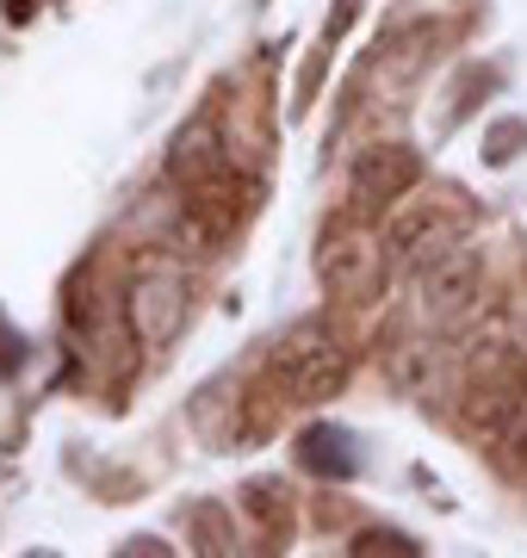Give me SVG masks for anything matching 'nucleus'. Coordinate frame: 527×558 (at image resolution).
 <instances>
[{
	"label": "nucleus",
	"mask_w": 527,
	"mask_h": 558,
	"mask_svg": "<svg viewBox=\"0 0 527 558\" xmlns=\"http://www.w3.org/2000/svg\"><path fill=\"white\" fill-rule=\"evenodd\" d=\"M347 385V341L323 323H305L273 348V391L285 403H329Z\"/></svg>",
	"instance_id": "f257e3e1"
},
{
	"label": "nucleus",
	"mask_w": 527,
	"mask_h": 558,
	"mask_svg": "<svg viewBox=\"0 0 527 558\" xmlns=\"http://www.w3.org/2000/svg\"><path fill=\"white\" fill-rule=\"evenodd\" d=\"M385 274H391L385 242H372L360 223L329 230L323 248H317V279H323L335 299H347V304H372V299H379V286H385Z\"/></svg>",
	"instance_id": "f03ea898"
},
{
	"label": "nucleus",
	"mask_w": 527,
	"mask_h": 558,
	"mask_svg": "<svg viewBox=\"0 0 527 558\" xmlns=\"http://www.w3.org/2000/svg\"><path fill=\"white\" fill-rule=\"evenodd\" d=\"M416 304H422L428 323H466L478 304H485V255L478 248H441L416 274Z\"/></svg>",
	"instance_id": "7ed1b4c3"
},
{
	"label": "nucleus",
	"mask_w": 527,
	"mask_h": 558,
	"mask_svg": "<svg viewBox=\"0 0 527 558\" xmlns=\"http://www.w3.org/2000/svg\"><path fill=\"white\" fill-rule=\"evenodd\" d=\"M186 311H193V292L181 274H137L124 292V317L143 348H168L186 329Z\"/></svg>",
	"instance_id": "20e7f679"
},
{
	"label": "nucleus",
	"mask_w": 527,
	"mask_h": 558,
	"mask_svg": "<svg viewBox=\"0 0 527 558\" xmlns=\"http://www.w3.org/2000/svg\"><path fill=\"white\" fill-rule=\"evenodd\" d=\"M422 180V156L409 149V143H372L360 149L354 161V180H347V193H354V211H385L397 205Z\"/></svg>",
	"instance_id": "39448f33"
},
{
	"label": "nucleus",
	"mask_w": 527,
	"mask_h": 558,
	"mask_svg": "<svg viewBox=\"0 0 527 558\" xmlns=\"http://www.w3.org/2000/svg\"><path fill=\"white\" fill-rule=\"evenodd\" d=\"M441 248H453V218H446L441 205H409V211H397V218H391L385 260L397 267V274H422Z\"/></svg>",
	"instance_id": "423d86ee"
},
{
	"label": "nucleus",
	"mask_w": 527,
	"mask_h": 558,
	"mask_svg": "<svg viewBox=\"0 0 527 558\" xmlns=\"http://www.w3.org/2000/svg\"><path fill=\"white\" fill-rule=\"evenodd\" d=\"M230 174V156H223V131L211 112H199V119H186L181 131H174V149H168V180L174 186H205V180Z\"/></svg>",
	"instance_id": "0eeeda50"
},
{
	"label": "nucleus",
	"mask_w": 527,
	"mask_h": 558,
	"mask_svg": "<svg viewBox=\"0 0 527 558\" xmlns=\"http://www.w3.org/2000/svg\"><path fill=\"white\" fill-rule=\"evenodd\" d=\"M441 50H446V25L416 20V25H404V32H391V38L379 44L372 75L385 81V87H409L422 69H434V57H441Z\"/></svg>",
	"instance_id": "6e6552de"
},
{
	"label": "nucleus",
	"mask_w": 527,
	"mask_h": 558,
	"mask_svg": "<svg viewBox=\"0 0 527 558\" xmlns=\"http://www.w3.org/2000/svg\"><path fill=\"white\" fill-rule=\"evenodd\" d=\"M522 398H527V379L515 373V366L478 373V379H471V391H466V410H459V422H466L471 435H508V422H515Z\"/></svg>",
	"instance_id": "1a4fd4ad"
},
{
	"label": "nucleus",
	"mask_w": 527,
	"mask_h": 558,
	"mask_svg": "<svg viewBox=\"0 0 527 558\" xmlns=\"http://www.w3.org/2000/svg\"><path fill=\"white\" fill-rule=\"evenodd\" d=\"M379 366H385L391 391H404V398H434L446 379V354L434 341H397L391 354H379Z\"/></svg>",
	"instance_id": "9d476101"
},
{
	"label": "nucleus",
	"mask_w": 527,
	"mask_h": 558,
	"mask_svg": "<svg viewBox=\"0 0 527 558\" xmlns=\"http://www.w3.org/2000/svg\"><path fill=\"white\" fill-rule=\"evenodd\" d=\"M243 509H248V521L261 527V553H280L285 539H292V497H285V484L255 478L243 490Z\"/></svg>",
	"instance_id": "9b49d317"
},
{
	"label": "nucleus",
	"mask_w": 527,
	"mask_h": 558,
	"mask_svg": "<svg viewBox=\"0 0 527 558\" xmlns=\"http://www.w3.org/2000/svg\"><path fill=\"white\" fill-rule=\"evenodd\" d=\"M360 7L366 0H335V13H329V25H323V44H317V57H310V69H305V81H298V100H292V112H305L310 100H317V81H323V62H329V50L347 38V25L360 20Z\"/></svg>",
	"instance_id": "f8f14e48"
},
{
	"label": "nucleus",
	"mask_w": 527,
	"mask_h": 558,
	"mask_svg": "<svg viewBox=\"0 0 527 558\" xmlns=\"http://www.w3.org/2000/svg\"><path fill=\"white\" fill-rule=\"evenodd\" d=\"M298 459H305L317 478H347L354 472V453H347V435H335V428H310L305 440H298Z\"/></svg>",
	"instance_id": "ddd939ff"
},
{
	"label": "nucleus",
	"mask_w": 527,
	"mask_h": 558,
	"mask_svg": "<svg viewBox=\"0 0 527 558\" xmlns=\"http://www.w3.org/2000/svg\"><path fill=\"white\" fill-rule=\"evenodd\" d=\"M347 553L354 558H416L422 546H416L409 534H397V527H366V534L347 539Z\"/></svg>",
	"instance_id": "4468645a"
},
{
	"label": "nucleus",
	"mask_w": 527,
	"mask_h": 558,
	"mask_svg": "<svg viewBox=\"0 0 527 558\" xmlns=\"http://www.w3.org/2000/svg\"><path fill=\"white\" fill-rule=\"evenodd\" d=\"M193 553H236V534H230V521H223L218 502H199L193 509Z\"/></svg>",
	"instance_id": "2eb2a0df"
},
{
	"label": "nucleus",
	"mask_w": 527,
	"mask_h": 558,
	"mask_svg": "<svg viewBox=\"0 0 527 558\" xmlns=\"http://www.w3.org/2000/svg\"><path fill=\"white\" fill-rule=\"evenodd\" d=\"M522 143H527V119H503V124H490V131H485V161H490V168H503V161L522 156Z\"/></svg>",
	"instance_id": "dca6fc26"
},
{
	"label": "nucleus",
	"mask_w": 527,
	"mask_h": 558,
	"mask_svg": "<svg viewBox=\"0 0 527 558\" xmlns=\"http://www.w3.org/2000/svg\"><path fill=\"white\" fill-rule=\"evenodd\" d=\"M485 87H497V75H490V69H466V75H459V87H453V106H446L441 131H453V124L466 119L471 106H478V94H485Z\"/></svg>",
	"instance_id": "f3484780"
},
{
	"label": "nucleus",
	"mask_w": 527,
	"mask_h": 558,
	"mask_svg": "<svg viewBox=\"0 0 527 558\" xmlns=\"http://www.w3.org/2000/svg\"><path fill=\"white\" fill-rule=\"evenodd\" d=\"M508 453H515V465H527V398H522V410H515V422H508Z\"/></svg>",
	"instance_id": "a211bd4d"
},
{
	"label": "nucleus",
	"mask_w": 527,
	"mask_h": 558,
	"mask_svg": "<svg viewBox=\"0 0 527 558\" xmlns=\"http://www.w3.org/2000/svg\"><path fill=\"white\" fill-rule=\"evenodd\" d=\"M119 553H124V558H131V553H143V558H162V553H174V546H162L156 534H131V539L119 546Z\"/></svg>",
	"instance_id": "6ab92c4d"
},
{
	"label": "nucleus",
	"mask_w": 527,
	"mask_h": 558,
	"mask_svg": "<svg viewBox=\"0 0 527 558\" xmlns=\"http://www.w3.org/2000/svg\"><path fill=\"white\" fill-rule=\"evenodd\" d=\"M32 13H38V0H7V20H13V25H25Z\"/></svg>",
	"instance_id": "aec40b11"
}]
</instances>
